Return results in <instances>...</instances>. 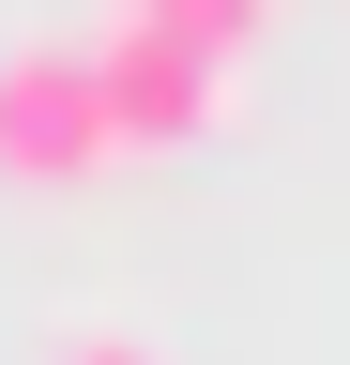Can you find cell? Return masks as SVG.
<instances>
[{
	"label": "cell",
	"instance_id": "3",
	"mask_svg": "<svg viewBox=\"0 0 350 365\" xmlns=\"http://www.w3.org/2000/svg\"><path fill=\"white\" fill-rule=\"evenodd\" d=\"M122 16H153V31H183V46H213V61H229V46H259V16H274V0H122Z\"/></svg>",
	"mask_w": 350,
	"mask_h": 365
},
{
	"label": "cell",
	"instance_id": "2",
	"mask_svg": "<svg viewBox=\"0 0 350 365\" xmlns=\"http://www.w3.org/2000/svg\"><path fill=\"white\" fill-rule=\"evenodd\" d=\"M92 168H107L92 46H61V31L0 46V182H92Z\"/></svg>",
	"mask_w": 350,
	"mask_h": 365
},
{
	"label": "cell",
	"instance_id": "4",
	"mask_svg": "<svg viewBox=\"0 0 350 365\" xmlns=\"http://www.w3.org/2000/svg\"><path fill=\"white\" fill-rule=\"evenodd\" d=\"M46 365H153L138 335H76V350H46Z\"/></svg>",
	"mask_w": 350,
	"mask_h": 365
},
{
	"label": "cell",
	"instance_id": "1",
	"mask_svg": "<svg viewBox=\"0 0 350 365\" xmlns=\"http://www.w3.org/2000/svg\"><path fill=\"white\" fill-rule=\"evenodd\" d=\"M92 107H107V153H183V137H213V107H229V61L153 16H107L92 31Z\"/></svg>",
	"mask_w": 350,
	"mask_h": 365
}]
</instances>
